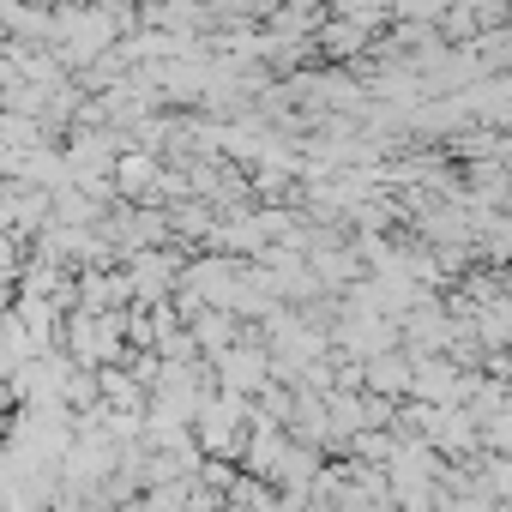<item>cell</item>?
Returning a JSON list of instances; mask_svg holds the SVG:
<instances>
[{"label": "cell", "instance_id": "1", "mask_svg": "<svg viewBox=\"0 0 512 512\" xmlns=\"http://www.w3.org/2000/svg\"><path fill=\"white\" fill-rule=\"evenodd\" d=\"M223 350H229V344H223ZM260 374H266V356H260V350H229V356H223V386H229V392L260 386Z\"/></svg>", "mask_w": 512, "mask_h": 512}, {"label": "cell", "instance_id": "2", "mask_svg": "<svg viewBox=\"0 0 512 512\" xmlns=\"http://www.w3.org/2000/svg\"><path fill=\"white\" fill-rule=\"evenodd\" d=\"M368 386L398 392V386H410V374H404V362H398V356H380V362H368Z\"/></svg>", "mask_w": 512, "mask_h": 512}]
</instances>
